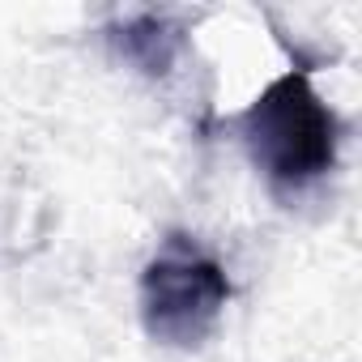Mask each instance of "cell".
I'll list each match as a JSON object with an SVG mask.
<instances>
[{"mask_svg":"<svg viewBox=\"0 0 362 362\" xmlns=\"http://www.w3.org/2000/svg\"><path fill=\"white\" fill-rule=\"evenodd\" d=\"M230 128L277 197H298L332 175L345 136L341 115L311 90V73L303 64L269 81L230 119Z\"/></svg>","mask_w":362,"mask_h":362,"instance_id":"obj_1","label":"cell"},{"mask_svg":"<svg viewBox=\"0 0 362 362\" xmlns=\"http://www.w3.org/2000/svg\"><path fill=\"white\" fill-rule=\"evenodd\" d=\"M230 294L235 286L218 256H209L192 235L170 230L141 269V324L149 341L166 349H197L214 337Z\"/></svg>","mask_w":362,"mask_h":362,"instance_id":"obj_2","label":"cell"},{"mask_svg":"<svg viewBox=\"0 0 362 362\" xmlns=\"http://www.w3.org/2000/svg\"><path fill=\"white\" fill-rule=\"evenodd\" d=\"M107 43L128 69H136L149 81H162V77H170L179 52H184V26L166 13L136 9L107 26Z\"/></svg>","mask_w":362,"mask_h":362,"instance_id":"obj_3","label":"cell"}]
</instances>
